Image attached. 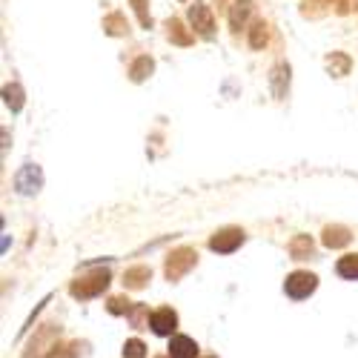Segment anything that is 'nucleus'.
I'll return each instance as SVG.
<instances>
[{"label":"nucleus","mask_w":358,"mask_h":358,"mask_svg":"<svg viewBox=\"0 0 358 358\" xmlns=\"http://www.w3.org/2000/svg\"><path fill=\"white\" fill-rule=\"evenodd\" d=\"M189 20H192V29H195L201 38H213V35H215L213 12L206 9L203 3H192V6H189Z\"/></svg>","instance_id":"4"},{"label":"nucleus","mask_w":358,"mask_h":358,"mask_svg":"<svg viewBox=\"0 0 358 358\" xmlns=\"http://www.w3.org/2000/svg\"><path fill=\"white\" fill-rule=\"evenodd\" d=\"M149 72H152V61H149V57H138V61L132 64V69H129V75H132L135 83H141Z\"/></svg>","instance_id":"17"},{"label":"nucleus","mask_w":358,"mask_h":358,"mask_svg":"<svg viewBox=\"0 0 358 358\" xmlns=\"http://www.w3.org/2000/svg\"><path fill=\"white\" fill-rule=\"evenodd\" d=\"M264 43H266V23L258 20V23L250 29V46H252V49H261Z\"/></svg>","instance_id":"19"},{"label":"nucleus","mask_w":358,"mask_h":358,"mask_svg":"<svg viewBox=\"0 0 358 358\" xmlns=\"http://www.w3.org/2000/svg\"><path fill=\"white\" fill-rule=\"evenodd\" d=\"M106 287H109V273H106V270H98V273L86 275V278H78V281L72 284V295H75V298H95V295H101Z\"/></svg>","instance_id":"2"},{"label":"nucleus","mask_w":358,"mask_h":358,"mask_svg":"<svg viewBox=\"0 0 358 358\" xmlns=\"http://www.w3.org/2000/svg\"><path fill=\"white\" fill-rule=\"evenodd\" d=\"M338 275L344 278H358V255H344L338 261Z\"/></svg>","instance_id":"16"},{"label":"nucleus","mask_w":358,"mask_h":358,"mask_svg":"<svg viewBox=\"0 0 358 358\" xmlns=\"http://www.w3.org/2000/svg\"><path fill=\"white\" fill-rule=\"evenodd\" d=\"M41 166H35V164H26L20 172H17V178H15V187H17V192L20 195H32V192H38L41 189Z\"/></svg>","instance_id":"5"},{"label":"nucleus","mask_w":358,"mask_h":358,"mask_svg":"<svg viewBox=\"0 0 358 358\" xmlns=\"http://www.w3.org/2000/svg\"><path fill=\"white\" fill-rule=\"evenodd\" d=\"M143 355H146L143 341L132 338V341H127V344H124V358H143Z\"/></svg>","instance_id":"21"},{"label":"nucleus","mask_w":358,"mask_h":358,"mask_svg":"<svg viewBox=\"0 0 358 358\" xmlns=\"http://www.w3.org/2000/svg\"><path fill=\"white\" fill-rule=\"evenodd\" d=\"M324 244L327 247H344V244H350V229L347 227H327L324 229Z\"/></svg>","instance_id":"11"},{"label":"nucleus","mask_w":358,"mask_h":358,"mask_svg":"<svg viewBox=\"0 0 358 358\" xmlns=\"http://www.w3.org/2000/svg\"><path fill=\"white\" fill-rule=\"evenodd\" d=\"M132 6H135V12H138L141 26H143V29H149V23H152V17H149V12H146V0H132Z\"/></svg>","instance_id":"23"},{"label":"nucleus","mask_w":358,"mask_h":358,"mask_svg":"<svg viewBox=\"0 0 358 358\" xmlns=\"http://www.w3.org/2000/svg\"><path fill=\"white\" fill-rule=\"evenodd\" d=\"M284 75L289 78V69H287V66H278V69H275V80H284ZM275 95H278V98L284 95V86H278V89H275Z\"/></svg>","instance_id":"24"},{"label":"nucleus","mask_w":358,"mask_h":358,"mask_svg":"<svg viewBox=\"0 0 358 358\" xmlns=\"http://www.w3.org/2000/svg\"><path fill=\"white\" fill-rule=\"evenodd\" d=\"M313 252V241L307 235H301V238H295L292 241V258H307Z\"/></svg>","instance_id":"20"},{"label":"nucleus","mask_w":358,"mask_h":358,"mask_svg":"<svg viewBox=\"0 0 358 358\" xmlns=\"http://www.w3.org/2000/svg\"><path fill=\"white\" fill-rule=\"evenodd\" d=\"M195 352H198V347L187 336H175L169 344V358H195Z\"/></svg>","instance_id":"9"},{"label":"nucleus","mask_w":358,"mask_h":358,"mask_svg":"<svg viewBox=\"0 0 358 358\" xmlns=\"http://www.w3.org/2000/svg\"><path fill=\"white\" fill-rule=\"evenodd\" d=\"M132 310V301H127V298H112L109 301V313L112 315H121V313H129Z\"/></svg>","instance_id":"22"},{"label":"nucleus","mask_w":358,"mask_h":358,"mask_svg":"<svg viewBox=\"0 0 358 358\" xmlns=\"http://www.w3.org/2000/svg\"><path fill=\"white\" fill-rule=\"evenodd\" d=\"M175 327H178V315H175L172 310H158V313H152V330H155L158 336H172Z\"/></svg>","instance_id":"8"},{"label":"nucleus","mask_w":358,"mask_h":358,"mask_svg":"<svg viewBox=\"0 0 358 358\" xmlns=\"http://www.w3.org/2000/svg\"><path fill=\"white\" fill-rule=\"evenodd\" d=\"M250 12H252V3H250V0H238V3H232V12H229V23H232V29H241L244 20L250 17Z\"/></svg>","instance_id":"13"},{"label":"nucleus","mask_w":358,"mask_h":358,"mask_svg":"<svg viewBox=\"0 0 358 358\" xmlns=\"http://www.w3.org/2000/svg\"><path fill=\"white\" fill-rule=\"evenodd\" d=\"M330 6H336V12H338V15H347V9H350L347 0H304L301 12H304L307 17H318V15H324Z\"/></svg>","instance_id":"7"},{"label":"nucleus","mask_w":358,"mask_h":358,"mask_svg":"<svg viewBox=\"0 0 358 358\" xmlns=\"http://www.w3.org/2000/svg\"><path fill=\"white\" fill-rule=\"evenodd\" d=\"M327 66H330V72H333L336 78H341V75L350 72V57L341 55V52H333L330 57H327Z\"/></svg>","instance_id":"14"},{"label":"nucleus","mask_w":358,"mask_h":358,"mask_svg":"<svg viewBox=\"0 0 358 358\" xmlns=\"http://www.w3.org/2000/svg\"><path fill=\"white\" fill-rule=\"evenodd\" d=\"M166 29H169V41H175L178 46H189V43L195 41V38L187 32V29H184V23H181V20H175V17L166 23Z\"/></svg>","instance_id":"12"},{"label":"nucleus","mask_w":358,"mask_h":358,"mask_svg":"<svg viewBox=\"0 0 358 358\" xmlns=\"http://www.w3.org/2000/svg\"><path fill=\"white\" fill-rule=\"evenodd\" d=\"M149 278H152V273H149V266H132V270L124 273V284L129 289H141Z\"/></svg>","instance_id":"10"},{"label":"nucleus","mask_w":358,"mask_h":358,"mask_svg":"<svg viewBox=\"0 0 358 358\" xmlns=\"http://www.w3.org/2000/svg\"><path fill=\"white\" fill-rule=\"evenodd\" d=\"M3 95H6V106L12 112H20V106H23V89L15 83V86H6L3 89Z\"/></svg>","instance_id":"15"},{"label":"nucleus","mask_w":358,"mask_h":358,"mask_svg":"<svg viewBox=\"0 0 358 358\" xmlns=\"http://www.w3.org/2000/svg\"><path fill=\"white\" fill-rule=\"evenodd\" d=\"M241 241H244V232L238 229V227H229V229H221V232L213 235L210 247H213L215 252H232V250L241 247Z\"/></svg>","instance_id":"6"},{"label":"nucleus","mask_w":358,"mask_h":358,"mask_svg":"<svg viewBox=\"0 0 358 358\" xmlns=\"http://www.w3.org/2000/svg\"><path fill=\"white\" fill-rule=\"evenodd\" d=\"M315 275L313 273H292L289 278H287V284H284V289H287V295L289 298H295V301H301V298H307L313 289H315Z\"/></svg>","instance_id":"3"},{"label":"nucleus","mask_w":358,"mask_h":358,"mask_svg":"<svg viewBox=\"0 0 358 358\" xmlns=\"http://www.w3.org/2000/svg\"><path fill=\"white\" fill-rule=\"evenodd\" d=\"M198 261V252L189 250V247H181V250H175L169 258H166V278L169 281H181L192 266Z\"/></svg>","instance_id":"1"},{"label":"nucleus","mask_w":358,"mask_h":358,"mask_svg":"<svg viewBox=\"0 0 358 358\" xmlns=\"http://www.w3.org/2000/svg\"><path fill=\"white\" fill-rule=\"evenodd\" d=\"M103 29L109 35H124V32H129V26H127V20L121 17V15H109L106 20H103Z\"/></svg>","instance_id":"18"}]
</instances>
